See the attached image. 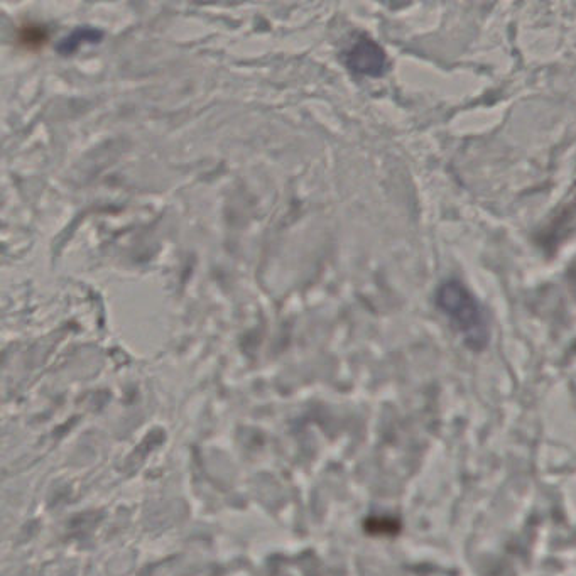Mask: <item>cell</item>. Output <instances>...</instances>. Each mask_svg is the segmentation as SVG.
<instances>
[{
	"instance_id": "cell-2",
	"label": "cell",
	"mask_w": 576,
	"mask_h": 576,
	"mask_svg": "<svg viewBox=\"0 0 576 576\" xmlns=\"http://www.w3.org/2000/svg\"><path fill=\"white\" fill-rule=\"evenodd\" d=\"M345 63L357 75L382 77L387 70L386 51L374 39L362 36L348 49Z\"/></svg>"
},
{
	"instance_id": "cell-1",
	"label": "cell",
	"mask_w": 576,
	"mask_h": 576,
	"mask_svg": "<svg viewBox=\"0 0 576 576\" xmlns=\"http://www.w3.org/2000/svg\"><path fill=\"white\" fill-rule=\"evenodd\" d=\"M436 308L448 318L453 330L472 350H484L490 340V325L484 306L458 279H446L436 289Z\"/></svg>"
},
{
	"instance_id": "cell-3",
	"label": "cell",
	"mask_w": 576,
	"mask_h": 576,
	"mask_svg": "<svg viewBox=\"0 0 576 576\" xmlns=\"http://www.w3.org/2000/svg\"><path fill=\"white\" fill-rule=\"evenodd\" d=\"M102 38V33L100 31H95L92 28L78 29L75 33L71 34L70 38H66L63 43L60 44L61 53H71L83 43H93L97 39Z\"/></svg>"
}]
</instances>
